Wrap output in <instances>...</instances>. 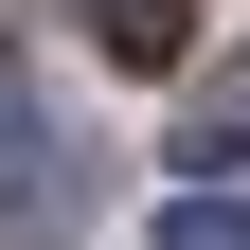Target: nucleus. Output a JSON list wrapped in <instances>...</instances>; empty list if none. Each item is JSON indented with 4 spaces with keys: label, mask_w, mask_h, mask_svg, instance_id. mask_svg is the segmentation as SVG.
<instances>
[{
    "label": "nucleus",
    "mask_w": 250,
    "mask_h": 250,
    "mask_svg": "<svg viewBox=\"0 0 250 250\" xmlns=\"http://www.w3.org/2000/svg\"><path fill=\"white\" fill-rule=\"evenodd\" d=\"M161 250H250V197H214V179H197V197L161 214Z\"/></svg>",
    "instance_id": "obj_3"
},
{
    "label": "nucleus",
    "mask_w": 250,
    "mask_h": 250,
    "mask_svg": "<svg viewBox=\"0 0 250 250\" xmlns=\"http://www.w3.org/2000/svg\"><path fill=\"white\" fill-rule=\"evenodd\" d=\"M107 54L125 72H179V54H197V0H107Z\"/></svg>",
    "instance_id": "obj_2"
},
{
    "label": "nucleus",
    "mask_w": 250,
    "mask_h": 250,
    "mask_svg": "<svg viewBox=\"0 0 250 250\" xmlns=\"http://www.w3.org/2000/svg\"><path fill=\"white\" fill-rule=\"evenodd\" d=\"M0 232L18 250H72L89 232V179H54V125L18 107V89H0Z\"/></svg>",
    "instance_id": "obj_1"
}]
</instances>
